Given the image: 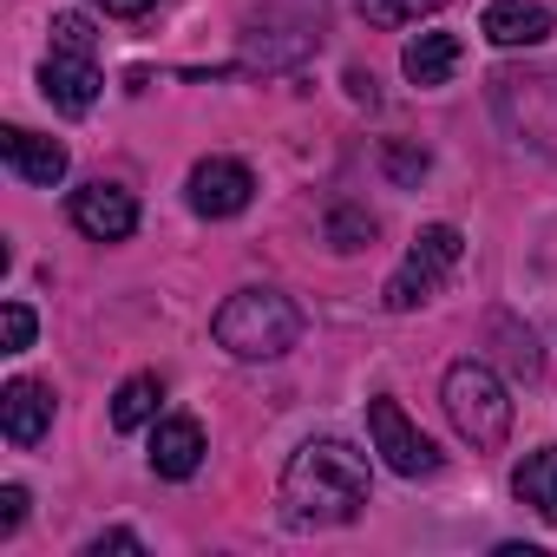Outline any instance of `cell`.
Returning a JSON list of instances; mask_svg holds the SVG:
<instances>
[{
	"label": "cell",
	"mask_w": 557,
	"mask_h": 557,
	"mask_svg": "<svg viewBox=\"0 0 557 557\" xmlns=\"http://www.w3.org/2000/svg\"><path fill=\"white\" fill-rule=\"evenodd\" d=\"M368 505V459L348 440H309L283 466V518L302 531L355 524Z\"/></svg>",
	"instance_id": "6da1fadb"
},
{
	"label": "cell",
	"mask_w": 557,
	"mask_h": 557,
	"mask_svg": "<svg viewBox=\"0 0 557 557\" xmlns=\"http://www.w3.org/2000/svg\"><path fill=\"white\" fill-rule=\"evenodd\" d=\"M302 329L309 322H302V309L283 289H236L216 309V322H210L216 348H230L236 361H275V355H289L302 342Z\"/></svg>",
	"instance_id": "7a4b0ae2"
},
{
	"label": "cell",
	"mask_w": 557,
	"mask_h": 557,
	"mask_svg": "<svg viewBox=\"0 0 557 557\" xmlns=\"http://www.w3.org/2000/svg\"><path fill=\"white\" fill-rule=\"evenodd\" d=\"M440 400H446L453 433H459L472 453H498V446L511 440V394H505V381H498L485 361H453Z\"/></svg>",
	"instance_id": "3957f363"
},
{
	"label": "cell",
	"mask_w": 557,
	"mask_h": 557,
	"mask_svg": "<svg viewBox=\"0 0 557 557\" xmlns=\"http://www.w3.org/2000/svg\"><path fill=\"white\" fill-rule=\"evenodd\" d=\"M459 256H466V236L453 230V223H426L420 236H413V249H407V262L387 275V289H381V302L394 309V315H407V309H420L446 275L459 269Z\"/></svg>",
	"instance_id": "277c9868"
},
{
	"label": "cell",
	"mask_w": 557,
	"mask_h": 557,
	"mask_svg": "<svg viewBox=\"0 0 557 557\" xmlns=\"http://www.w3.org/2000/svg\"><path fill=\"white\" fill-rule=\"evenodd\" d=\"M368 433H374V453L400 472V479H433L440 472V446L400 413V400H368Z\"/></svg>",
	"instance_id": "5b68a950"
},
{
	"label": "cell",
	"mask_w": 557,
	"mask_h": 557,
	"mask_svg": "<svg viewBox=\"0 0 557 557\" xmlns=\"http://www.w3.org/2000/svg\"><path fill=\"white\" fill-rule=\"evenodd\" d=\"M190 210L197 216H210V223H223V216H236V210H249V197H256V177H249V164L243 158H203L197 171H190Z\"/></svg>",
	"instance_id": "8992f818"
},
{
	"label": "cell",
	"mask_w": 557,
	"mask_h": 557,
	"mask_svg": "<svg viewBox=\"0 0 557 557\" xmlns=\"http://www.w3.org/2000/svg\"><path fill=\"white\" fill-rule=\"evenodd\" d=\"M99 53H73V47H53L47 66H40V92L66 112V119H86L99 106Z\"/></svg>",
	"instance_id": "52a82bcc"
},
{
	"label": "cell",
	"mask_w": 557,
	"mask_h": 557,
	"mask_svg": "<svg viewBox=\"0 0 557 557\" xmlns=\"http://www.w3.org/2000/svg\"><path fill=\"white\" fill-rule=\"evenodd\" d=\"M73 223L92 236V243H125L132 230H138V197L132 190H119V184H86V190H73Z\"/></svg>",
	"instance_id": "ba28073f"
},
{
	"label": "cell",
	"mask_w": 557,
	"mask_h": 557,
	"mask_svg": "<svg viewBox=\"0 0 557 557\" xmlns=\"http://www.w3.org/2000/svg\"><path fill=\"white\" fill-rule=\"evenodd\" d=\"M47 426H53V387H40V381H8L0 387V433L14 446H40Z\"/></svg>",
	"instance_id": "9c48e42d"
},
{
	"label": "cell",
	"mask_w": 557,
	"mask_h": 557,
	"mask_svg": "<svg viewBox=\"0 0 557 557\" xmlns=\"http://www.w3.org/2000/svg\"><path fill=\"white\" fill-rule=\"evenodd\" d=\"M0 158H8L14 177H27V184H60V177H66V145H60V138H40V132H27V125H8V132H0Z\"/></svg>",
	"instance_id": "30bf717a"
},
{
	"label": "cell",
	"mask_w": 557,
	"mask_h": 557,
	"mask_svg": "<svg viewBox=\"0 0 557 557\" xmlns=\"http://www.w3.org/2000/svg\"><path fill=\"white\" fill-rule=\"evenodd\" d=\"M479 34L492 47H537V40H550V8L544 0H492Z\"/></svg>",
	"instance_id": "8fae6325"
},
{
	"label": "cell",
	"mask_w": 557,
	"mask_h": 557,
	"mask_svg": "<svg viewBox=\"0 0 557 557\" xmlns=\"http://www.w3.org/2000/svg\"><path fill=\"white\" fill-rule=\"evenodd\" d=\"M197 466H203V426L190 413L158 420V433H151V472L158 479H190Z\"/></svg>",
	"instance_id": "7c38bea8"
},
{
	"label": "cell",
	"mask_w": 557,
	"mask_h": 557,
	"mask_svg": "<svg viewBox=\"0 0 557 557\" xmlns=\"http://www.w3.org/2000/svg\"><path fill=\"white\" fill-rule=\"evenodd\" d=\"M459 60H466V47H459V34H420V40H407V53H400V73L413 79V86H446L453 73H459Z\"/></svg>",
	"instance_id": "4fadbf2b"
},
{
	"label": "cell",
	"mask_w": 557,
	"mask_h": 557,
	"mask_svg": "<svg viewBox=\"0 0 557 557\" xmlns=\"http://www.w3.org/2000/svg\"><path fill=\"white\" fill-rule=\"evenodd\" d=\"M511 492H518V505H531L544 524H557V446L524 453V466L511 472Z\"/></svg>",
	"instance_id": "5bb4252c"
},
{
	"label": "cell",
	"mask_w": 557,
	"mask_h": 557,
	"mask_svg": "<svg viewBox=\"0 0 557 557\" xmlns=\"http://www.w3.org/2000/svg\"><path fill=\"white\" fill-rule=\"evenodd\" d=\"M158 400H164V381H158V374H132V381L112 394V426H119V433H138V426L158 413Z\"/></svg>",
	"instance_id": "9a60e30c"
},
{
	"label": "cell",
	"mask_w": 557,
	"mask_h": 557,
	"mask_svg": "<svg viewBox=\"0 0 557 557\" xmlns=\"http://www.w3.org/2000/svg\"><path fill=\"white\" fill-rule=\"evenodd\" d=\"M492 335L505 342V368H511L518 381H537V368H544V361H537V342H531V329H518L511 315H492Z\"/></svg>",
	"instance_id": "2e32d148"
},
{
	"label": "cell",
	"mask_w": 557,
	"mask_h": 557,
	"mask_svg": "<svg viewBox=\"0 0 557 557\" xmlns=\"http://www.w3.org/2000/svg\"><path fill=\"white\" fill-rule=\"evenodd\" d=\"M322 230H329L335 249H368V243H374V216H368L361 203H335V210L322 216Z\"/></svg>",
	"instance_id": "e0dca14e"
},
{
	"label": "cell",
	"mask_w": 557,
	"mask_h": 557,
	"mask_svg": "<svg viewBox=\"0 0 557 557\" xmlns=\"http://www.w3.org/2000/svg\"><path fill=\"white\" fill-rule=\"evenodd\" d=\"M355 8H361V21H368V27H407V21L440 14L446 0H355Z\"/></svg>",
	"instance_id": "ac0fdd59"
},
{
	"label": "cell",
	"mask_w": 557,
	"mask_h": 557,
	"mask_svg": "<svg viewBox=\"0 0 557 557\" xmlns=\"http://www.w3.org/2000/svg\"><path fill=\"white\" fill-rule=\"evenodd\" d=\"M381 164H387V177H394V184H420V177L433 171V158H426L420 145H400V138H387V145H381Z\"/></svg>",
	"instance_id": "d6986e66"
},
{
	"label": "cell",
	"mask_w": 557,
	"mask_h": 557,
	"mask_svg": "<svg viewBox=\"0 0 557 557\" xmlns=\"http://www.w3.org/2000/svg\"><path fill=\"white\" fill-rule=\"evenodd\" d=\"M34 309L27 302H8V309H0V342H8V355H21V348H34Z\"/></svg>",
	"instance_id": "ffe728a7"
},
{
	"label": "cell",
	"mask_w": 557,
	"mask_h": 557,
	"mask_svg": "<svg viewBox=\"0 0 557 557\" xmlns=\"http://www.w3.org/2000/svg\"><path fill=\"white\" fill-rule=\"evenodd\" d=\"M53 47H73V53H99V34L86 14H53Z\"/></svg>",
	"instance_id": "44dd1931"
},
{
	"label": "cell",
	"mask_w": 557,
	"mask_h": 557,
	"mask_svg": "<svg viewBox=\"0 0 557 557\" xmlns=\"http://www.w3.org/2000/svg\"><path fill=\"white\" fill-rule=\"evenodd\" d=\"M27 518V485H0V537H14Z\"/></svg>",
	"instance_id": "7402d4cb"
},
{
	"label": "cell",
	"mask_w": 557,
	"mask_h": 557,
	"mask_svg": "<svg viewBox=\"0 0 557 557\" xmlns=\"http://www.w3.org/2000/svg\"><path fill=\"white\" fill-rule=\"evenodd\" d=\"M106 550H119V557H138L145 544H138V531H99V537L86 544V557H106Z\"/></svg>",
	"instance_id": "603a6c76"
},
{
	"label": "cell",
	"mask_w": 557,
	"mask_h": 557,
	"mask_svg": "<svg viewBox=\"0 0 557 557\" xmlns=\"http://www.w3.org/2000/svg\"><path fill=\"white\" fill-rule=\"evenodd\" d=\"M158 8V0H106V14H119V21H145Z\"/></svg>",
	"instance_id": "cb8c5ba5"
},
{
	"label": "cell",
	"mask_w": 557,
	"mask_h": 557,
	"mask_svg": "<svg viewBox=\"0 0 557 557\" xmlns=\"http://www.w3.org/2000/svg\"><path fill=\"white\" fill-rule=\"evenodd\" d=\"M348 92H355L361 106H374V99H381V92H374V73H348Z\"/></svg>",
	"instance_id": "d4e9b609"
}]
</instances>
